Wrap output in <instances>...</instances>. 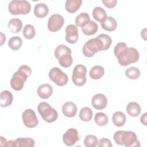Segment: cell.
I'll return each instance as SVG.
<instances>
[{
	"label": "cell",
	"mask_w": 147,
	"mask_h": 147,
	"mask_svg": "<svg viewBox=\"0 0 147 147\" xmlns=\"http://www.w3.org/2000/svg\"><path fill=\"white\" fill-rule=\"evenodd\" d=\"M114 54L117 58L118 62L122 66H127L136 63L140 57L138 51L133 47L128 48L124 42L117 44L114 49Z\"/></svg>",
	"instance_id": "1"
},
{
	"label": "cell",
	"mask_w": 147,
	"mask_h": 147,
	"mask_svg": "<svg viewBox=\"0 0 147 147\" xmlns=\"http://www.w3.org/2000/svg\"><path fill=\"white\" fill-rule=\"evenodd\" d=\"M113 139L118 145H125L126 147L140 146L136 134L131 131L118 130L114 134Z\"/></svg>",
	"instance_id": "2"
},
{
	"label": "cell",
	"mask_w": 147,
	"mask_h": 147,
	"mask_svg": "<svg viewBox=\"0 0 147 147\" xmlns=\"http://www.w3.org/2000/svg\"><path fill=\"white\" fill-rule=\"evenodd\" d=\"M32 74V69L30 67L26 65H22L19 67L18 70L13 74L10 80V86L16 91H20L22 89L25 82L26 81Z\"/></svg>",
	"instance_id": "3"
},
{
	"label": "cell",
	"mask_w": 147,
	"mask_h": 147,
	"mask_svg": "<svg viewBox=\"0 0 147 147\" xmlns=\"http://www.w3.org/2000/svg\"><path fill=\"white\" fill-rule=\"evenodd\" d=\"M71 53V49L69 47L65 45L61 44L56 48L54 55L61 67L68 68L72 64L73 62Z\"/></svg>",
	"instance_id": "4"
},
{
	"label": "cell",
	"mask_w": 147,
	"mask_h": 147,
	"mask_svg": "<svg viewBox=\"0 0 147 147\" xmlns=\"http://www.w3.org/2000/svg\"><path fill=\"white\" fill-rule=\"evenodd\" d=\"M103 44L101 40L96 37L86 42L82 49L83 55L87 57H92L96 53L103 51Z\"/></svg>",
	"instance_id": "5"
},
{
	"label": "cell",
	"mask_w": 147,
	"mask_h": 147,
	"mask_svg": "<svg viewBox=\"0 0 147 147\" xmlns=\"http://www.w3.org/2000/svg\"><path fill=\"white\" fill-rule=\"evenodd\" d=\"M37 110L42 119L48 123L55 121L58 117L57 111L45 102H40L37 106Z\"/></svg>",
	"instance_id": "6"
},
{
	"label": "cell",
	"mask_w": 147,
	"mask_h": 147,
	"mask_svg": "<svg viewBox=\"0 0 147 147\" xmlns=\"http://www.w3.org/2000/svg\"><path fill=\"white\" fill-rule=\"evenodd\" d=\"M31 10V5L27 1L13 0L8 5V10L12 15L26 14Z\"/></svg>",
	"instance_id": "7"
},
{
	"label": "cell",
	"mask_w": 147,
	"mask_h": 147,
	"mask_svg": "<svg viewBox=\"0 0 147 147\" xmlns=\"http://www.w3.org/2000/svg\"><path fill=\"white\" fill-rule=\"evenodd\" d=\"M87 68L82 64H78L75 67L72 72V80L77 86L80 87L86 83Z\"/></svg>",
	"instance_id": "8"
},
{
	"label": "cell",
	"mask_w": 147,
	"mask_h": 147,
	"mask_svg": "<svg viewBox=\"0 0 147 147\" xmlns=\"http://www.w3.org/2000/svg\"><path fill=\"white\" fill-rule=\"evenodd\" d=\"M49 79L58 86H63L68 83V78L61 69L58 67H53L49 72Z\"/></svg>",
	"instance_id": "9"
},
{
	"label": "cell",
	"mask_w": 147,
	"mask_h": 147,
	"mask_svg": "<svg viewBox=\"0 0 147 147\" xmlns=\"http://www.w3.org/2000/svg\"><path fill=\"white\" fill-rule=\"evenodd\" d=\"M24 125L28 128L35 127L38 123V120L34 110L30 109H26L22 115Z\"/></svg>",
	"instance_id": "10"
},
{
	"label": "cell",
	"mask_w": 147,
	"mask_h": 147,
	"mask_svg": "<svg viewBox=\"0 0 147 147\" xmlns=\"http://www.w3.org/2000/svg\"><path fill=\"white\" fill-rule=\"evenodd\" d=\"M64 24V18L59 14H54L49 17L48 21V29L52 32L59 30Z\"/></svg>",
	"instance_id": "11"
},
{
	"label": "cell",
	"mask_w": 147,
	"mask_h": 147,
	"mask_svg": "<svg viewBox=\"0 0 147 147\" xmlns=\"http://www.w3.org/2000/svg\"><path fill=\"white\" fill-rule=\"evenodd\" d=\"M80 140L78 131L74 128H70L63 136V141L67 146H73Z\"/></svg>",
	"instance_id": "12"
},
{
	"label": "cell",
	"mask_w": 147,
	"mask_h": 147,
	"mask_svg": "<svg viewBox=\"0 0 147 147\" xmlns=\"http://www.w3.org/2000/svg\"><path fill=\"white\" fill-rule=\"evenodd\" d=\"M65 40L69 44L76 43L79 38L78 28L74 24L67 26L65 28Z\"/></svg>",
	"instance_id": "13"
},
{
	"label": "cell",
	"mask_w": 147,
	"mask_h": 147,
	"mask_svg": "<svg viewBox=\"0 0 147 147\" xmlns=\"http://www.w3.org/2000/svg\"><path fill=\"white\" fill-rule=\"evenodd\" d=\"M91 103L95 109L102 110L106 107L107 99L104 94H97L92 97L91 99Z\"/></svg>",
	"instance_id": "14"
},
{
	"label": "cell",
	"mask_w": 147,
	"mask_h": 147,
	"mask_svg": "<svg viewBox=\"0 0 147 147\" xmlns=\"http://www.w3.org/2000/svg\"><path fill=\"white\" fill-rule=\"evenodd\" d=\"M62 112L67 117H74L77 113V106L72 102H67L62 106Z\"/></svg>",
	"instance_id": "15"
},
{
	"label": "cell",
	"mask_w": 147,
	"mask_h": 147,
	"mask_svg": "<svg viewBox=\"0 0 147 147\" xmlns=\"http://www.w3.org/2000/svg\"><path fill=\"white\" fill-rule=\"evenodd\" d=\"M37 94L42 99H48L53 94V88L49 84H42L39 86L37 89Z\"/></svg>",
	"instance_id": "16"
},
{
	"label": "cell",
	"mask_w": 147,
	"mask_h": 147,
	"mask_svg": "<svg viewBox=\"0 0 147 147\" xmlns=\"http://www.w3.org/2000/svg\"><path fill=\"white\" fill-rule=\"evenodd\" d=\"M100 25L104 30L108 32H113L117 27V22L113 17L108 16L100 22Z\"/></svg>",
	"instance_id": "17"
},
{
	"label": "cell",
	"mask_w": 147,
	"mask_h": 147,
	"mask_svg": "<svg viewBox=\"0 0 147 147\" xmlns=\"http://www.w3.org/2000/svg\"><path fill=\"white\" fill-rule=\"evenodd\" d=\"M82 32L87 36L94 35L95 34L98 29V26L97 24L94 21L90 20L88 22L84 24L81 27Z\"/></svg>",
	"instance_id": "18"
},
{
	"label": "cell",
	"mask_w": 147,
	"mask_h": 147,
	"mask_svg": "<svg viewBox=\"0 0 147 147\" xmlns=\"http://www.w3.org/2000/svg\"><path fill=\"white\" fill-rule=\"evenodd\" d=\"M13 100V96L11 92L7 90H3L1 92L0 105L2 107H6L10 106Z\"/></svg>",
	"instance_id": "19"
},
{
	"label": "cell",
	"mask_w": 147,
	"mask_h": 147,
	"mask_svg": "<svg viewBox=\"0 0 147 147\" xmlns=\"http://www.w3.org/2000/svg\"><path fill=\"white\" fill-rule=\"evenodd\" d=\"M49 13V9L47 5L43 3H39L35 5L34 8V14L38 18H44Z\"/></svg>",
	"instance_id": "20"
},
{
	"label": "cell",
	"mask_w": 147,
	"mask_h": 147,
	"mask_svg": "<svg viewBox=\"0 0 147 147\" xmlns=\"http://www.w3.org/2000/svg\"><path fill=\"white\" fill-rule=\"evenodd\" d=\"M82 3V0H67L65 3V8L69 13H74L79 10Z\"/></svg>",
	"instance_id": "21"
},
{
	"label": "cell",
	"mask_w": 147,
	"mask_h": 147,
	"mask_svg": "<svg viewBox=\"0 0 147 147\" xmlns=\"http://www.w3.org/2000/svg\"><path fill=\"white\" fill-rule=\"evenodd\" d=\"M34 144V140L30 137H20L14 141L16 147H33Z\"/></svg>",
	"instance_id": "22"
},
{
	"label": "cell",
	"mask_w": 147,
	"mask_h": 147,
	"mask_svg": "<svg viewBox=\"0 0 147 147\" xmlns=\"http://www.w3.org/2000/svg\"><path fill=\"white\" fill-rule=\"evenodd\" d=\"M141 111L140 105L136 102H131L126 106L127 113L133 117H138L140 114Z\"/></svg>",
	"instance_id": "23"
},
{
	"label": "cell",
	"mask_w": 147,
	"mask_h": 147,
	"mask_svg": "<svg viewBox=\"0 0 147 147\" xmlns=\"http://www.w3.org/2000/svg\"><path fill=\"white\" fill-rule=\"evenodd\" d=\"M22 28V22L21 20L14 18L10 20L8 22V29L11 33H18Z\"/></svg>",
	"instance_id": "24"
},
{
	"label": "cell",
	"mask_w": 147,
	"mask_h": 147,
	"mask_svg": "<svg viewBox=\"0 0 147 147\" xmlns=\"http://www.w3.org/2000/svg\"><path fill=\"white\" fill-rule=\"evenodd\" d=\"M113 123L117 127H121L125 125L126 118L123 113L122 111H116L112 116Z\"/></svg>",
	"instance_id": "25"
},
{
	"label": "cell",
	"mask_w": 147,
	"mask_h": 147,
	"mask_svg": "<svg viewBox=\"0 0 147 147\" xmlns=\"http://www.w3.org/2000/svg\"><path fill=\"white\" fill-rule=\"evenodd\" d=\"M105 74V69L103 67L100 65H95L91 68L89 75L92 79H99Z\"/></svg>",
	"instance_id": "26"
},
{
	"label": "cell",
	"mask_w": 147,
	"mask_h": 147,
	"mask_svg": "<svg viewBox=\"0 0 147 147\" xmlns=\"http://www.w3.org/2000/svg\"><path fill=\"white\" fill-rule=\"evenodd\" d=\"M92 16L95 20L100 23L107 17L106 11L102 7L99 6L94 8L92 10Z\"/></svg>",
	"instance_id": "27"
},
{
	"label": "cell",
	"mask_w": 147,
	"mask_h": 147,
	"mask_svg": "<svg viewBox=\"0 0 147 147\" xmlns=\"http://www.w3.org/2000/svg\"><path fill=\"white\" fill-rule=\"evenodd\" d=\"M92 111L90 107H84L82 108L80 111L79 118L83 121L88 122L92 119Z\"/></svg>",
	"instance_id": "28"
},
{
	"label": "cell",
	"mask_w": 147,
	"mask_h": 147,
	"mask_svg": "<svg viewBox=\"0 0 147 147\" xmlns=\"http://www.w3.org/2000/svg\"><path fill=\"white\" fill-rule=\"evenodd\" d=\"M22 44V39L17 36H13L11 37L8 42V45L9 47L14 51H17L21 47Z\"/></svg>",
	"instance_id": "29"
},
{
	"label": "cell",
	"mask_w": 147,
	"mask_h": 147,
	"mask_svg": "<svg viewBox=\"0 0 147 147\" xmlns=\"http://www.w3.org/2000/svg\"><path fill=\"white\" fill-rule=\"evenodd\" d=\"M94 121L96 124L98 126H103L107 124L109 119L106 114L102 112H98L95 115Z\"/></svg>",
	"instance_id": "30"
},
{
	"label": "cell",
	"mask_w": 147,
	"mask_h": 147,
	"mask_svg": "<svg viewBox=\"0 0 147 147\" xmlns=\"http://www.w3.org/2000/svg\"><path fill=\"white\" fill-rule=\"evenodd\" d=\"M90 20V17L87 13H81L75 18V24L77 26L82 27Z\"/></svg>",
	"instance_id": "31"
},
{
	"label": "cell",
	"mask_w": 147,
	"mask_h": 147,
	"mask_svg": "<svg viewBox=\"0 0 147 147\" xmlns=\"http://www.w3.org/2000/svg\"><path fill=\"white\" fill-rule=\"evenodd\" d=\"M125 75L129 79L135 80L139 78L140 71L137 67H130L126 69Z\"/></svg>",
	"instance_id": "32"
},
{
	"label": "cell",
	"mask_w": 147,
	"mask_h": 147,
	"mask_svg": "<svg viewBox=\"0 0 147 147\" xmlns=\"http://www.w3.org/2000/svg\"><path fill=\"white\" fill-rule=\"evenodd\" d=\"M22 34L25 38L32 39L36 35V30L34 27L30 24H26L23 29Z\"/></svg>",
	"instance_id": "33"
},
{
	"label": "cell",
	"mask_w": 147,
	"mask_h": 147,
	"mask_svg": "<svg viewBox=\"0 0 147 147\" xmlns=\"http://www.w3.org/2000/svg\"><path fill=\"white\" fill-rule=\"evenodd\" d=\"M98 140L94 135H87L84 140V145L86 147H95L98 145Z\"/></svg>",
	"instance_id": "34"
},
{
	"label": "cell",
	"mask_w": 147,
	"mask_h": 147,
	"mask_svg": "<svg viewBox=\"0 0 147 147\" xmlns=\"http://www.w3.org/2000/svg\"><path fill=\"white\" fill-rule=\"evenodd\" d=\"M99 38L103 44V51L107 50L112 44V39L111 38L106 34H100L97 36Z\"/></svg>",
	"instance_id": "35"
},
{
	"label": "cell",
	"mask_w": 147,
	"mask_h": 147,
	"mask_svg": "<svg viewBox=\"0 0 147 147\" xmlns=\"http://www.w3.org/2000/svg\"><path fill=\"white\" fill-rule=\"evenodd\" d=\"M97 146L99 147H112L113 145L109 139L106 138H102L98 141Z\"/></svg>",
	"instance_id": "36"
},
{
	"label": "cell",
	"mask_w": 147,
	"mask_h": 147,
	"mask_svg": "<svg viewBox=\"0 0 147 147\" xmlns=\"http://www.w3.org/2000/svg\"><path fill=\"white\" fill-rule=\"evenodd\" d=\"M102 2L106 7L110 8V9L116 6L117 3V0H109V1L103 0V1H102Z\"/></svg>",
	"instance_id": "37"
},
{
	"label": "cell",
	"mask_w": 147,
	"mask_h": 147,
	"mask_svg": "<svg viewBox=\"0 0 147 147\" xmlns=\"http://www.w3.org/2000/svg\"><path fill=\"white\" fill-rule=\"evenodd\" d=\"M146 116H147V113H144L142 115H141V118H140V121H141V122L143 124V125H144L145 126H146V125H147V123H146Z\"/></svg>",
	"instance_id": "38"
},
{
	"label": "cell",
	"mask_w": 147,
	"mask_h": 147,
	"mask_svg": "<svg viewBox=\"0 0 147 147\" xmlns=\"http://www.w3.org/2000/svg\"><path fill=\"white\" fill-rule=\"evenodd\" d=\"M0 140H1L0 146H5V145H6V143L7 142V140L4 137H3L2 136L0 137Z\"/></svg>",
	"instance_id": "39"
},
{
	"label": "cell",
	"mask_w": 147,
	"mask_h": 147,
	"mask_svg": "<svg viewBox=\"0 0 147 147\" xmlns=\"http://www.w3.org/2000/svg\"><path fill=\"white\" fill-rule=\"evenodd\" d=\"M5 146H14V141L13 140H10V141H7Z\"/></svg>",
	"instance_id": "40"
},
{
	"label": "cell",
	"mask_w": 147,
	"mask_h": 147,
	"mask_svg": "<svg viewBox=\"0 0 147 147\" xmlns=\"http://www.w3.org/2000/svg\"><path fill=\"white\" fill-rule=\"evenodd\" d=\"M1 45H2L6 41V36L4 34H3L2 32H1Z\"/></svg>",
	"instance_id": "41"
},
{
	"label": "cell",
	"mask_w": 147,
	"mask_h": 147,
	"mask_svg": "<svg viewBox=\"0 0 147 147\" xmlns=\"http://www.w3.org/2000/svg\"><path fill=\"white\" fill-rule=\"evenodd\" d=\"M146 29H144L143 30H141V37L142 38H143L145 40H146Z\"/></svg>",
	"instance_id": "42"
}]
</instances>
